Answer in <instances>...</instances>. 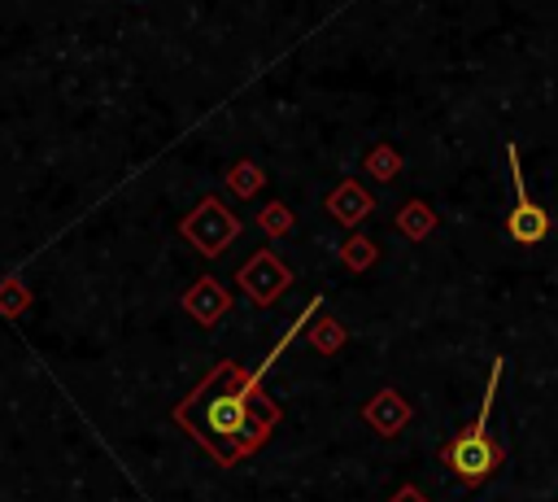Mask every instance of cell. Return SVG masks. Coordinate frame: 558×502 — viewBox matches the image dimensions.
Here are the masks:
<instances>
[{"label":"cell","mask_w":558,"mask_h":502,"mask_svg":"<svg viewBox=\"0 0 558 502\" xmlns=\"http://www.w3.org/2000/svg\"><path fill=\"white\" fill-rule=\"evenodd\" d=\"M506 162H510V183H514V210H510V218H506V231H510V240H519V244H536V240H545L549 218H545V210L532 205L527 192H523V175H519V153H514V144H506Z\"/></svg>","instance_id":"7a4b0ae2"},{"label":"cell","mask_w":558,"mask_h":502,"mask_svg":"<svg viewBox=\"0 0 558 502\" xmlns=\"http://www.w3.org/2000/svg\"><path fill=\"white\" fill-rule=\"evenodd\" d=\"M501 371H506V362L497 358V362H493V375H488V389H484V402H480L475 423H471L466 432H458V437L445 445V463H449L466 485H480V480H484V476H493V471H497V463H501V445L488 437V419H493V397H497V380H501Z\"/></svg>","instance_id":"6da1fadb"},{"label":"cell","mask_w":558,"mask_h":502,"mask_svg":"<svg viewBox=\"0 0 558 502\" xmlns=\"http://www.w3.org/2000/svg\"><path fill=\"white\" fill-rule=\"evenodd\" d=\"M331 210H336L340 218H349V223H353V218H362V214L371 210V201H366L357 188H340V192L331 196Z\"/></svg>","instance_id":"277c9868"},{"label":"cell","mask_w":558,"mask_h":502,"mask_svg":"<svg viewBox=\"0 0 558 502\" xmlns=\"http://www.w3.org/2000/svg\"><path fill=\"white\" fill-rule=\"evenodd\" d=\"M257 183H262V175H257L253 166H235V170H231V188H235V192H253Z\"/></svg>","instance_id":"5b68a950"},{"label":"cell","mask_w":558,"mask_h":502,"mask_svg":"<svg viewBox=\"0 0 558 502\" xmlns=\"http://www.w3.org/2000/svg\"><path fill=\"white\" fill-rule=\"evenodd\" d=\"M371 166H375V175H379V179H388V175H392V153H375V157H371Z\"/></svg>","instance_id":"8992f818"},{"label":"cell","mask_w":558,"mask_h":502,"mask_svg":"<svg viewBox=\"0 0 558 502\" xmlns=\"http://www.w3.org/2000/svg\"><path fill=\"white\" fill-rule=\"evenodd\" d=\"M205 423H209V432H218V437H240L244 428H248V397L235 389V393H218V397H209V406H205Z\"/></svg>","instance_id":"3957f363"}]
</instances>
